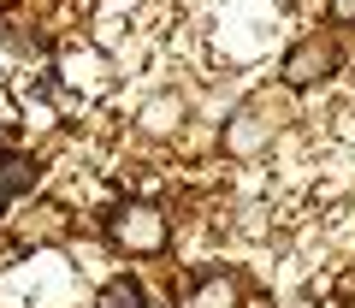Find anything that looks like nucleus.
I'll list each match as a JSON object with an SVG mask.
<instances>
[{
	"instance_id": "1",
	"label": "nucleus",
	"mask_w": 355,
	"mask_h": 308,
	"mask_svg": "<svg viewBox=\"0 0 355 308\" xmlns=\"http://www.w3.org/2000/svg\"><path fill=\"white\" fill-rule=\"evenodd\" d=\"M107 237H113L125 255L148 261V255H160V249H166V214L154 202H125L113 219H107Z\"/></svg>"
},
{
	"instance_id": "2",
	"label": "nucleus",
	"mask_w": 355,
	"mask_h": 308,
	"mask_svg": "<svg viewBox=\"0 0 355 308\" xmlns=\"http://www.w3.org/2000/svg\"><path fill=\"white\" fill-rule=\"evenodd\" d=\"M331 71H338V48H331L326 36L296 42V48L284 53V83H291V89H314V83H326Z\"/></svg>"
},
{
	"instance_id": "3",
	"label": "nucleus",
	"mask_w": 355,
	"mask_h": 308,
	"mask_svg": "<svg viewBox=\"0 0 355 308\" xmlns=\"http://www.w3.org/2000/svg\"><path fill=\"white\" fill-rule=\"evenodd\" d=\"M266 137H272V125H266V113H254V107H243L237 119L225 125V154L231 160H254V154L266 148Z\"/></svg>"
},
{
	"instance_id": "4",
	"label": "nucleus",
	"mask_w": 355,
	"mask_h": 308,
	"mask_svg": "<svg viewBox=\"0 0 355 308\" xmlns=\"http://www.w3.org/2000/svg\"><path fill=\"white\" fill-rule=\"evenodd\" d=\"M36 178H42V166L30 160V154H0V207L18 202V196H24Z\"/></svg>"
},
{
	"instance_id": "5",
	"label": "nucleus",
	"mask_w": 355,
	"mask_h": 308,
	"mask_svg": "<svg viewBox=\"0 0 355 308\" xmlns=\"http://www.w3.org/2000/svg\"><path fill=\"white\" fill-rule=\"evenodd\" d=\"M184 308H237V284H231L225 273H207V279H196V284H190Z\"/></svg>"
},
{
	"instance_id": "6",
	"label": "nucleus",
	"mask_w": 355,
	"mask_h": 308,
	"mask_svg": "<svg viewBox=\"0 0 355 308\" xmlns=\"http://www.w3.org/2000/svg\"><path fill=\"white\" fill-rule=\"evenodd\" d=\"M95 308H142V284L130 279V273L125 279H107L101 296H95Z\"/></svg>"
},
{
	"instance_id": "7",
	"label": "nucleus",
	"mask_w": 355,
	"mask_h": 308,
	"mask_svg": "<svg viewBox=\"0 0 355 308\" xmlns=\"http://www.w3.org/2000/svg\"><path fill=\"white\" fill-rule=\"evenodd\" d=\"M331 18L338 24H355V0H331Z\"/></svg>"
}]
</instances>
